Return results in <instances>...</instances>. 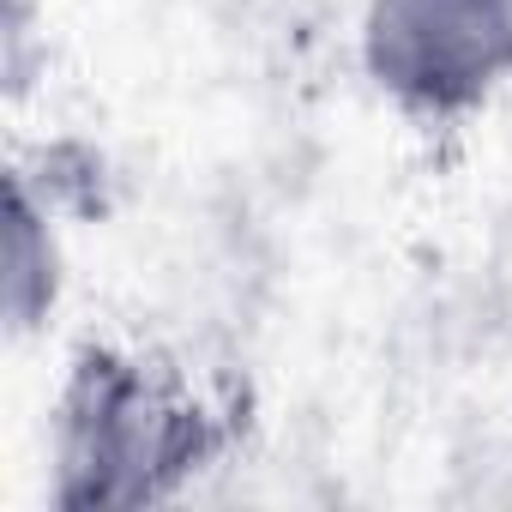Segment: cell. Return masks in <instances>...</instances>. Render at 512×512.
Returning <instances> with one entry per match:
<instances>
[{"instance_id":"cell-1","label":"cell","mask_w":512,"mask_h":512,"mask_svg":"<svg viewBox=\"0 0 512 512\" xmlns=\"http://www.w3.org/2000/svg\"><path fill=\"white\" fill-rule=\"evenodd\" d=\"M223 416L157 350L79 344L49 410V500L133 512L175 500L223 452Z\"/></svg>"},{"instance_id":"cell-2","label":"cell","mask_w":512,"mask_h":512,"mask_svg":"<svg viewBox=\"0 0 512 512\" xmlns=\"http://www.w3.org/2000/svg\"><path fill=\"white\" fill-rule=\"evenodd\" d=\"M362 73L422 127L470 121L512 79V13L506 0H368Z\"/></svg>"},{"instance_id":"cell-3","label":"cell","mask_w":512,"mask_h":512,"mask_svg":"<svg viewBox=\"0 0 512 512\" xmlns=\"http://www.w3.org/2000/svg\"><path fill=\"white\" fill-rule=\"evenodd\" d=\"M67 290V260H61V211L13 169L7 175V332L31 338L49 326Z\"/></svg>"},{"instance_id":"cell-4","label":"cell","mask_w":512,"mask_h":512,"mask_svg":"<svg viewBox=\"0 0 512 512\" xmlns=\"http://www.w3.org/2000/svg\"><path fill=\"white\" fill-rule=\"evenodd\" d=\"M49 73V31L37 0H0V91L19 109Z\"/></svg>"},{"instance_id":"cell-5","label":"cell","mask_w":512,"mask_h":512,"mask_svg":"<svg viewBox=\"0 0 512 512\" xmlns=\"http://www.w3.org/2000/svg\"><path fill=\"white\" fill-rule=\"evenodd\" d=\"M506 13H512V0H506Z\"/></svg>"}]
</instances>
